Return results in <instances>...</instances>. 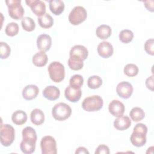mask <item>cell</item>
Here are the masks:
<instances>
[{
  "label": "cell",
  "mask_w": 154,
  "mask_h": 154,
  "mask_svg": "<svg viewBox=\"0 0 154 154\" xmlns=\"http://www.w3.org/2000/svg\"><path fill=\"white\" fill-rule=\"evenodd\" d=\"M129 116L134 122H138L144 118L145 113L142 108L136 106L131 109L129 112Z\"/></svg>",
  "instance_id": "obj_26"
},
{
  "label": "cell",
  "mask_w": 154,
  "mask_h": 154,
  "mask_svg": "<svg viewBox=\"0 0 154 154\" xmlns=\"http://www.w3.org/2000/svg\"><path fill=\"white\" fill-rule=\"evenodd\" d=\"M5 3L8 8L9 16L11 18L15 20L22 18L25 11L21 5L20 0H6Z\"/></svg>",
  "instance_id": "obj_6"
},
{
  "label": "cell",
  "mask_w": 154,
  "mask_h": 154,
  "mask_svg": "<svg viewBox=\"0 0 154 154\" xmlns=\"http://www.w3.org/2000/svg\"><path fill=\"white\" fill-rule=\"evenodd\" d=\"M119 40L124 43H128L131 42L134 37V34L132 31L129 29H123L119 33Z\"/></svg>",
  "instance_id": "obj_31"
},
{
  "label": "cell",
  "mask_w": 154,
  "mask_h": 154,
  "mask_svg": "<svg viewBox=\"0 0 154 154\" xmlns=\"http://www.w3.org/2000/svg\"><path fill=\"white\" fill-rule=\"evenodd\" d=\"M40 147L42 154H56L57 152L56 141L50 135L45 136L42 138Z\"/></svg>",
  "instance_id": "obj_8"
},
{
  "label": "cell",
  "mask_w": 154,
  "mask_h": 154,
  "mask_svg": "<svg viewBox=\"0 0 154 154\" xmlns=\"http://www.w3.org/2000/svg\"><path fill=\"white\" fill-rule=\"evenodd\" d=\"M26 4L29 6L32 11L37 16L40 17L46 13V4L40 0H26Z\"/></svg>",
  "instance_id": "obj_10"
},
{
  "label": "cell",
  "mask_w": 154,
  "mask_h": 154,
  "mask_svg": "<svg viewBox=\"0 0 154 154\" xmlns=\"http://www.w3.org/2000/svg\"><path fill=\"white\" fill-rule=\"evenodd\" d=\"M84 83L83 77L81 75H74L72 76L69 81V85L73 88H81Z\"/></svg>",
  "instance_id": "obj_30"
},
{
  "label": "cell",
  "mask_w": 154,
  "mask_h": 154,
  "mask_svg": "<svg viewBox=\"0 0 154 154\" xmlns=\"http://www.w3.org/2000/svg\"><path fill=\"white\" fill-rule=\"evenodd\" d=\"M20 144L21 151L25 154H31L35 151L37 139L30 137H22Z\"/></svg>",
  "instance_id": "obj_11"
},
{
  "label": "cell",
  "mask_w": 154,
  "mask_h": 154,
  "mask_svg": "<svg viewBox=\"0 0 154 154\" xmlns=\"http://www.w3.org/2000/svg\"><path fill=\"white\" fill-rule=\"evenodd\" d=\"M15 138V130L14 128L8 124L1 126L0 141L3 146H10Z\"/></svg>",
  "instance_id": "obj_5"
},
{
  "label": "cell",
  "mask_w": 154,
  "mask_h": 154,
  "mask_svg": "<svg viewBox=\"0 0 154 154\" xmlns=\"http://www.w3.org/2000/svg\"><path fill=\"white\" fill-rule=\"evenodd\" d=\"M72 114L70 106L64 102H60L54 105L52 109L53 117L58 121H64L67 119Z\"/></svg>",
  "instance_id": "obj_3"
},
{
  "label": "cell",
  "mask_w": 154,
  "mask_h": 154,
  "mask_svg": "<svg viewBox=\"0 0 154 154\" xmlns=\"http://www.w3.org/2000/svg\"><path fill=\"white\" fill-rule=\"evenodd\" d=\"M103 105L102 98L98 95H93L85 98L82 103V108L88 112L97 111Z\"/></svg>",
  "instance_id": "obj_4"
},
{
  "label": "cell",
  "mask_w": 154,
  "mask_h": 154,
  "mask_svg": "<svg viewBox=\"0 0 154 154\" xmlns=\"http://www.w3.org/2000/svg\"><path fill=\"white\" fill-rule=\"evenodd\" d=\"M147 132V126L143 123H137L134 128L130 141L136 147H142L146 143V134Z\"/></svg>",
  "instance_id": "obj_1"
},
{
  "label": "cell",
  "mask_w": 154,
  "mask_h": 154,
  "mask_svg": "<svg viewBox=\"0 0 154 154\" xmlns=\"http://www.w3.org/2000/svg\"><path fill=\"white\" fill-rule=\"evenodd\" d=\"M131 121L129 117L121 116L118 117L114 122V127L119 131H124L130 127Z\"/></svg>",
  "instance_id": "obj_19"
},
{
  "label": "cell",
  "mask_w": 154,
  "mask_h": 154,
  "mask_svg": "<svg viewBox=\"0 0 154 154\" xmlns=\"http://www.w3.org/2000/svg\"><path fill=\"white\" fill-rule=\"evenodd\" d=\"M21 25L23 29L26 31H32L35 28L34 20L30 17H24L21 20Z\"/></svg>",
  "instance_id": "obj_28"
},
{
  "label": "cell",
  "mask_w": 154,
  "mask_h": 154,
  "mask_svg": "<svg viewBox=\"0 0 154 154\" xmlns=\"http://www.w3.org/2000/svg\"><path fill=\"white\" fill-rule=\"evenodd\" d=\"M49 4L51 11L55 15H60L64 10L65 5L61 0H50Z\"/></svg>",
  "instance_id": "obj_21"
},
{
  "label": "cell",
  "mask_w": 154,
  "mask_h": 154,
  "mask_svg": "<svg viewBox=\"0 0 154 154\" xmlns=\"http://www.w3.org/2000/svg\"><path fill=\"white\" fill-rule=\"evenodd\" d=\"M52 45V38L50 35L42 34L38 36L37 38V46L41 51L46 52L50 49Z\"/></svg>",
  "instance_id": "obj_14"
},
{
  "label": "cell",
  "mask_w": 154,
  "mask_h": 154,
  "mask_svg": "<svg viewBox=\"0 0 154 154\" xmlns=\"http://www.w3.org/2000/svg\"><path fill=\"white\" fill-rule=\"evenodd\" d=\"M116 91L117 94L122 98L128 99L133 93V87L129 82L122 81L117 84Z\"/></svg>",
  "instance_id": "obj_9"
},
{
  "label": "cell",
  "mask_w": 154,
  "mask_h": 154,
  "mask_svg": "<svg viewBox=\"0 0 154 154\" xmlns=\"http://www.w3.org/2000/svg\"><path fill=\"white\" fill-rule=\"evenodd\" d=\"M37 20L39 25L45 29L51 28L54 24V19L48 13H45L43 16L38 17Z\"/></svg>",
  "instance_id": "obj_25"
},
{
  "label": "cell",
  "mask_w": 154,
  "mask_h": 154,
  "mask_svg": "<svg viewBox=\"0 0 154 154\" xmlns=\"http://www.w3.org/2000/svg\"><path fill=\"white\" fill-rule=\"evenodd\" d=\"M124 73L129 77L136 76L138 73V67L134 64H128L124 67Z\"/></svg>",
  "instance_id": "obj_33"
},
{
  "label": "cell",
  "mask_w": 154,
  "mask_h": 154,
  "mask_svg": "<svg viewBox=\"0 0 154 154\" xmlns=\"http://www.w3.org/2000/svg\"><path fill=\"white\" fill-rule=\"evenodd\" d=\"M82 91L81 88L75 89L70 87V85L67 86L64 91L65 97L71 102H78L81 97Z\"/></svg>",
  "instance_id": "obj_16"
},
{
  "label": "cell",
  "mask_w": 154,
  "mask_h": 154,
  "mask_svg": "<svg viewBox=\"0 0 154 154\" xmlns=\"http://www.w3.org/2000/svg\"><path fill=\"white\" fill-rule=\"evenodd\" d=\"M144 6L147 9V10L153 12V1H144Z\"/></svg>",
  "instance_id": "obj_38"
},
{
  "label": "cell",
  "mask_w": 154,
  "mask_h": 154,
  "mask_svg": "<svg viewBox=\"0 0 154 154\" xmlns=\"http://www.w3.org/2000/svg\"><path fill=\"white\" fill-rule=\"evenodd\" d=\"M67 63L70 69L73 70H79L84 66V62L82 60L72 57H69Z\"/></svg>",
  "instance_id": "obj_27"
},
{
  "label": "cell",
  "mask_w": 154,
  "mask_h": 154,
  "mask_svg": "<svg viewBox=\"0 0 154 154\" xmlns=\"http://www.w3.org/2000/svg\"><path fill=\"white\" fill-rule=\"evenodd\" d=\"M30 119L34 125L38 126L43 123L45 121V114L40 109L35 108L31 111Z\"/></svg>",
  "instance_id": "obj_20"
},
{
  "label": "cell",
  "mask_w": 154,
  "mask_h": 154,
  "mask_svg": "<svg viewBox=\"0 0 154 154\" xmlns=\"http://www.w3.org/2000/svg\"><path fill=\"white\" fill-rule=\"evenodd\" d=\"M153 44H154L153 38H150V39L147 40L144 44V49H145L146 52L150 55H154Z\"/></svg>",
  "instance_id": "obj_35"
},
{
  "label": "cell",
  "mask_w": 154,
  "mask_h": 154,
  "mask_svg": "<svg viewBox=\"0 0 154 154\" xmlns=\"http://www.w3.org/2000/svg\"><path fill=\"white\" fill-rule=\"evenodd\" d=\"M109 149L105 144L99 145L96 149L95 154H109Z\"/></svg>",
  "instance_id": "obj_36"
},
{
  "label": "cell",
  "mask_w": 154,
  "mask_h": 154,
  "mask_svg": "<svg viewBox=\"0 0 154 154\" xmlns=\"http://www.w3.org/2000/svg\"><path fill=\"white\" fill-rule=\"evenodd\" d=\"M75 153L76 154H77V153H79V154H81V153H87V154H88L89 152L84 147H79L78 148L76 149V150L75 151Z\"/></svg>",
  "instance_id": "obj_39"
},
{
  "label": "cell",
  "mask_w": 154,
  "mask_h": 154,
  "mask_svg": "<svg viewBox=\"0 0 154 154\" xmlns=\"http://www.w3.org/2000/svg\"><path fill=\"white\" fill-rule=\"evenodd\" d=\"M19 26L16 22H10L8 23L5 29V34L10 37H13L18 34Z\"/></svg>",
  "instance_id": "obj_32"
},
{
  "label": "cell",
  "mask_w": 154,
  "mask_h": 154,
  "mask_svg": "<svg viewBox=\"0 0 154 154\" xmlns=\"http://www.w3.org/2000/svg\"><path fill=\"white\" fill-rule=\"evenodd\" d=\"M97 53L99 56L104 58H108L113 54L112 45L108 42L103 41L97 46Z\"/></svg>",
  "instance_id": "obj_12"
},
{
  "label": "cell",
  "mask_w": 154,
  "mask_h": 154,
  "mask_svg": "<svg viewBox=\"0 0 154 154\" xmlns=\"http://www.w3.org/2000/svg\"><path fill=\"white\" fill-rule=\"evenodd\" d=\"M102 84V79L97 75H93L88 78L87 80V85L90 88L96 89L99 88Z\"/></svg>",
  "instance_id": "obj_29"
},
{
  "label": "cell",
  "mask_w": 154,
  "mask_h": 154,
  "mask_svg": "<svg viewBox=\"0 0 154 154\" xmlns=\"http://www.w3.org/2000/svg\"><path fill=\"white\" fill-rule=\"evenodd\" d=\"M43 95L49 100H55L60 97V91L58 87L54 85H49L44 88Z\"/></svg>",
  "instance_id": "obj_18"
},
{
  "label": "cell",
  "mask_w": 154,
  "mask_h": 154,
  "mask_svg": "<svg viewBox=\"0 0 154 154\" xmlns=\"http://www.w3.org/2000/svg\"><path fill=\"white\" fill-rule=\"evenodd\" d=\"M48 58L46 54L43 51L35 53L32 57V63L37 67L45 66L48 63Z\"/></svg>",
  "instance_id": "obj_22"
},
{
  "label": "cell",
  "mask_w": 154,
  "mask_h": 154,
  "mask_svg": "<svg viewBox=\"0 0 154 154\" xmlns=\"http://www.w3.org/2000/svg\"><path fill=\"white\" fill-rule=\"evenodd\" d=\"M11 120L12 122L17 125H23L25 123L27 120V114L22 110H17L13 113Z\"/></svg>",
  "instance_id": "obj_23"
},
{
  "label": "cell",
  "mask_w": 154,
  "mask_h": 154,
  "mask_svg": "<svg viewBox=\"0 0 154 154\" xmlns=\"http://www.w3.org/2000/svg\"><path fill=\"white\" fill-rule=\"evenodd\" d=\"M87 17V12L85 8L78 5L75 7L69 13L68 19L70 23L78 25L85 20Z\"/></svg>",
  "instance_id": "obj_7"
},
{
  "label": "cell",
  "mask_w": 154,
  "mask_h": 154,
  "mask_svg": "<svg viewBox=\"0 0 154 154\" xmlns=\"http://www.w3.org/2000/svg\"><path fill=\"white\" fill-rule=\"evenodd\" d=\"M111 28L107 25H101L96 29V34L97 37L102 40H105L110 37L111 34Z\"/></svg>",
  "instance_id": "obj_24"
},
{
  "label": "cell",
  "mask_w": 154,
  "mask_h": 154,
  "mask_svg": "<svg viewBox=\"0 0 154 154\" xmlns=\"http://www.w3.org/2000/svg\"><path fill=\"white\" fill-rule=\"evenodd\" d=\"M70 57L79 58L82 60H85L88 55V49L82 45H75L73 46L69 52Z\"/></svg>",
  "instance_id": "obj_15"
},
{
  "label": "cell",
  "mask_w": 154,
  "mask_h": 154,
  "mask_svg": "<svg viewBox=\"0 0 154 154\" xmlns=\"http://www.w3.org/2000/svg\"><path fill=\"white\" fill-rule=\"evenodd\" d=\"M39 93V89L35 85L30 84L26 85L22 90V96L27 100H31L37 97Z\"/></svg>",
  "instance_id": "obj_17"
},
{
  "label": "cell",
  "mask_w": 154,
  "mask_h": 154,
  "mask_svg": "<svg viewBox=\"0 0 154 154\" xmlns=\"http://www.w3.org/2000/svg\"><path fill=\"white\" fill-rule=\"evenodd\" d=\"M48 71L50 78L55 82H60L64 79V66L58 61L52 62L48 66Z\"/></svg>",
  "instance_id": "obj_2"
},
{
  "label": "cell",
  "mask_w": 154,
  "mask_h": 154,
  "mask_svg": "<svg viewBox=\"0 0 154 154\" xmlns=\"http://www.w3.org/2000/svg\"><path fill=\"white\" fill-rule=\"evenodd\" d=\"M108 110L113 116L118 117L123 114L125 105L119 100H112L108 105Z\"/></svg>",
  "instance_id": "obj_13"
},
{
  "label": "cell",
  "mask_w": 154,
  "mask_h": 154,
  "mask_svg": "<svg viewBox=\"0 0 154 154\" xmlns=\"http://www.w3.org/2000/svg\"><path fill=\"white\" fill-rule=\"evenodd\" d=\"M11 52V49L9 45L4 42H0V57L1 59L7 58Z\"/></svg>",
  "instance_id": "obj_34"
},
{
  "label": "cell",
  "mask_w": 154,
  "mask_h": 154,
  "mask_svg": "<svg viewBox=\"0 0 154 154\" xmlns=\"http://www.w3.org/2000/svg\"><path fill=\"white\" fill-rule=\"evenodd\" d=\"M146 85L148 89L153 91V75H152L146 79Z\"/></svg>",
  "instance_id": "obj_37"
}]
</instances>
